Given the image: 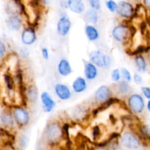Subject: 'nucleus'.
Instances as JSON below:
<instances>
[{"mask_svg": "<svg viewBox=\"0 0 150 150\" xmlns=\"http://www.w3.org/2000/svg\"><path fill=\"white\" fill-rule=\"evenodd\" d=\"M84 20L89 24H96L99 21V14L98 10L93 8L88 9L85 13Z\"/></svg>", "mask_w": 150, "mask_h": 150, "instance_id": "5701e85b", "label": "nucleus"}, {"mask_svg": "<svg viewBox=\"0 0 150 150\" xmlns=\"http://www.w3.org/2000/svg\"><path fill=\"white\" fill-rule=\"evenodd\" d=\"M146 106H147L148 111H149V112L150 113V100H149V101H148L147 105H146Z\"/></svg>", "mask_w": 150, "mask_h": 150, "instance_id": "e433bc0d", "label": "nucleus"}, {"mask_svg": "<svg viewBox=\"0 0 150 150\" xmlns=\"http://www.w3.org/2000/svg\"><path fill=\"white\" fill-rule=\"evenodd\" d=\"M142 92L144 96L146 98V99L150 100V88L148 86H142Z\"/></svg>", "mask_w": 150, "mask_h": 150, "instance_id": "c85d7f7f", "label": "nucleus"}, {"mask_svg": "<svg viewBox=\"0 0 150 150\" xmlns=\"http://www.w3.org/2000/svg\"><path fill=\"white\" fill-rule=\"evenodd\" d=\"M0 122H1V119H0Z\"/></svg>", "mask_w": 150, "mask_h": 150, "instance_id": "58836bf2", "label": "nucleus"}, {"mask_svg": "<svg viewBox=\"0 0 150 150\" xmlns=\"http://www.w3.org/2000/svg\"><path fill=\"white\" fill-rule=\"evenodd\" d=\"M89 59L92 63L99 68L108 70L111 65V59L108 55L100 51H92L89 54Z\"/></svg>", "mask_w": 150, "mask_h": 150, "instance_id": "20e7f679", "label": "nucleus"}, {"mask_svg": "<svg viewBox=\"0 0 150 150\" xmlns=\"http://www.w3.org/2000/svg\"><path fill=\"white\" fill-rule=\"evenodd\" d=\"M98 67L90 61L83 60V73L86 80L92 81L97 79L98 76Z\"/></svg>", "mask_w": 150, "mask_h": 150, "instance_id": "4468645a", "label": "nucleus"}, {"mask_svg": "<svg viewBox=\"0 0 150 150\" xmlns=\"http://www.w3.org/2000/svg\"><path fill=\"white\" fill-rule=\"evenodd\" d=\"M20 54H21V57L23 59H26L28 58L29 55V50L27 49L26 48L23 47V48H21L20 50Z\"/></svg>", "mask_w": 150, "mask_h": 150, "instance_id": "2f4dec72", "label": "nucleus"}, {"mask_svg": "<svg viewBox=\"0 0 150 150\" xmlns=\"http://www.w3.org/2000/svg\"><path fill=\"white\" fill-rule=\"evenodd\" d=\"M24 95L26 100L32 103H35L39 98V92L35 85L30 84L26 87Z\"/></svg>", "mask_w": 150, "mask_h": 150, "instance_id": "6ab92c4d", "label": "nucleus"}, {"mask_svg": "<svg viewBox=\"0 0 150 150\" xmlns=\"http://www.w3.org/2000/svg\"><path fill=\"white\" fill-rule=\"evenodd\" d=\"M42 108L45 113H51L55 108L57 103L48 92H42L40 95Z\"/></svg>", "mask_w": 150, "mask_h": 150, "instance_id": "f8f14e48", "label": "nucleus"}, {"mask_svg": "<svg viewBox=\"0 0 150 150\" xmlns=\"http://www.w3.org/2000/svg\"><path fill=\"white\" fill-rule=\"evenodd\" d=\"M54 92L59 100L63 101L68 100L72 97V92L68 86L64 83H57L54 85Z\"/></svg>", "mask_w": 150, "mask_h": 150, "instance_id": "9b49d317", "label": "nucleus"}, {"mask_svg": "<svg viewBox=\"0 0 150 150\" xmlns=\"http://www.w3.org/2000/svg\"><path fill=\"white\" fill-rule=\"evenodd\" d=\"M146 61H147L148 65L150 67V49L149 50V51H148L147 54H146Z\"/></svg>", "mask_w": 150, "mask_h": 150, "instance_id": "c9c22d12", "label": "nucleus"}, {"mask_svg": "<svg viewBox=\"0 0 150 150\" xmlns=\"http://www.w3.org/2000/svg\"><path fill=\"white\" fill-rule=\"evenodd\" d=\"M143 4L144 8L150 12V0H143Z\"/></svg>", "mask_w": 150, "mask_h": 150, "instance_id": "473e14b6", "label": "nucleus"}, {"mask_svg": "<svg viewBox=\"0 0 150 150\" xmlns=\"http://www.w3.org/2000/svg\"><path fill=\"white\" fill-rule=\"evenodd\" d=\"M127 106L131 112L136 115L142 114L145 109V102L143 97L137 93H132L127 98Z\"/></svg>", "mask_w": 150, "mask_h": 150, "instance_id": "39448f33", "label": "nucleus"}, {"mask_svg": "<svg viewBox=\"0 0 150 150\" xmlns=\"http://www.w3.org/2000/svg\"><path fill=\"white\" fill-rule=\"evenodd\" d=\"M120 73H121V76L124 80L127 81H128L129 83L131 82L132 79H133V78H132L130 72L129 71L127 68H125V67H122V68H121V70H120Z\"/></svg>", "mask_w": 150, "mask_h": 150, "instance_id": "b1692460", "label": "nucleus"}, {"mask_svg": "<svg viewBox=\"0 0 150 150\" xmlns=\"http://www.w3.org/2000/svg\"><path fill=\"white\" fill-rule=\"evenodd\" d=\"M89 6L91 8H93L95 10H101V1L100 0H87Z\"/></svg>", "mask_w": 150, "mask_h": 150, "instance_id": "bb28decb", "label": "nucleus"}, {"mask_svg": "<svg viewBox=\"0 0 150 150\" xmlns=\"http://www.w3.org/2000/svg\"><path fill=\"white\" fill-rule=\"evenodd\" d=\"M134 63L137 71L139 73H144L147 70V61H146V57H144L142 54H137L134 57Z\"/></svg>", "mask_w": 150, "mask_h": 150, "instance_id": "4be33fe9", "label": "nucleus"}, {"mask_svg": "<svg viewBox=\"0 0 150 150\" xmlns=\"http://www.w3.org/2000/svg\"><path fill=\"white\" fill-rule=\"evenodd\" d=\"M117 14L123 19H130L133 16L135 9L131 3L126 1H120L117 3Z\"/></svg>", "mask_w": 150, "mask_h": 150, "instance_id": "6e6552de", "label": "nucleus"}, {"mask_svg": "<svg viewBox=\"0 0 150 150\" xmlns=\"http://www.w3.org/2000/svg\"><path fill=\"white\" fill-rule=\"evenodd\" d=\"M38 39L36 29L33 26L23 28L21 35V40L24 45H31L35 43Z\"/></svg>", "mask_w": 150, "mask_h": 150, "instance_id": "1a4fd4ad", "label": "nucleus"}, {"mask_svg": "<svg viewBox=\"0 0 150 150\" xmlns=\"http://www.w3.org/2000/svg\"><path fill=\"white\" fill-rule=\"evenodd\" d=\"M112 94L113 91L109 86L102 85L98 87L95 92L94 95V101L97 105H102L112 98Z\"/></svg>", "mask_w": 150, "mask_h": 150, "instance_id": "0eeeda50", "label": "nucleus"}, {"mask_svg": "<svg viewBox=\"0 0 150 150\" xmlns=\"http://www.w3.org/2000/svg\"><path fill=\"white\" fill-rule=\"evenodd\" d=\"M6 23L8 29L13 32H18L23 26V20L20 14L9 15Z\"/></svg>", "mask_w": 150, "mask_h": 150, "instance_id": "ddd939ff", "label": "nucleus"}, {"mask_svg": "<svg viewBox=\"0 0 150 150\" xmlns=\"http://www.w3.org/2000/svg\"><path fill=\"white\" fill-rule=\"evenodd\" d=\"M122 144L128 149H136L140 146V141L137 136L132 132H125L121 137Z\"/></svg>", "mask_w": 150, "mask_h": 150, "instance_id": "9d476101", "label": "nucleus"}, {"mask_svg": "<svg viewBox=\"0 0 150 150\" xmlns=\"http://www.w3.org/2000/svg\"><path fill=\"white\" fill-rule=\"evenodd\" d=\"M122 79L121 73H120V70L119 68H116L112 70L111 72V79L114 82L117 83L120 81Z\"/></svg>", "mask_w": 150, "mask_h": 150, "instance_id": "a878e982", "label": "nucleus"}, {"mask_svg": "<svg viewBox=\"0 0 150 150\" xmlns=\"http://www.w3.org/2000/svg\"><path fill=\"white\" fill-rule=\"evenodd\" d=\"M41 54H42V58L45 60H48L49 59V51L47 48L43 47L41 49Z\"/></svg>", "mask_w": 150, "mask_h": 150, "instance_id": "7c9ffc66", "label": "nucleus"}, {"mask_svg": "<svg viewBox=\"0 0 150 150\" xmlns=\"http://www.w3.org/2000/svg\"><path fill=\"white\" fill-rule=\"evenodd\" d=\"M131 27L127 23H120L113 28L111 36L119 43L125 45L131 40L133 35Z\"/></svg>", "mask_w": 150, "mask_h": 150, "instance_id": "f03ea898", "label": "nucleus"}, {"mask_svg": "<svg viewBox=\"0 0 150 150\" xmlns=\"http://www.w3.org/2000/svg\"><path fill=\"white\" fill-rule=\"evenodd\" d=\"M45 135L48 143L55 144L59 142L65 136L64 127H62L57 121L50 122L45 127Z\"/></svg>", "mask_w": 150, "mask_h": 150, "instance_id": "f257e3e1", "label": "nucleus"}, {"mask_svg": "<svg viewBox=\"0 0 150 150\" xmlns=\"http://www.w3.org/2000/svg\"><path fill=\"white\" fill-rule=\"evenodd\" d=\"M12 114L14 117L16 125L20 128L26 127L30 122L29 111L23 105H14L12 108Z\"/></svg>", "mask_w": 150, "mask_h": 150, "instance_id": "7ed1b4c3", "label": "nucleus"}, {"mask_svg": "<svg viewBox=\"0 0 150 150\" xmlns=\"http://www.w3.org/2000/svg\"><path fill=\"white\" fill-rule=\"evenodd\" d=\"M0 119H1V124L3 125L5 128L12 129L14 127L16 122H15L14 117H13V114H12L11 110L4 109L1 112L0 115Z\"/></svg>", "mask_w": 150, "mask_h": 150, "instance_id": "2eb2a0df", "label": "nucleus"}, {"mask_svg": "<svg viewBox=\"0 0 150 150\" xmlns=\"http://www.w3.org/2000/svg\"><path fill=\"white\" fill-rule=\"evenodd\" d=\"M73 91L76 94H80L86 91L87 89V83L85 78L79 76L73 81L72 83Z\"/></svg>", "mask_w": 150, "mask_h": 150, "instance_id": "aec40b11", "label": "nucleus"}, {"mask_svg": "<svg viewBox=\"0 0 150 150\" xmlns=\"http://www.w3.org/2000/svg\"><path fill=\"white\" fill-rule=\"evenodd\" d=\"M116 90L117 93L122 97H127L132 94L133 89L130 86L128 81L124 80H120V81L116 83Z\"/></svg>", "mask_w": 150, "mask_h": 150, "instance_id": "f3484780", "label": "nucleus"}, {"mask_svg": "<svg viewBox=\"0 0 150 150\" xmlns=\"http://www.w3.org/2000/svg\"><path fill=\"white\" fill-rule=\"evenodd\" d=\"M61 6L64 8H67V0H62Z\"/></svg>", "mask_w": 150, "mask_h": 150, "instance_id": "72a5a7b5", "label": "nucleus"}, {"mask_svg": "<svg viewBox=\"0 0 150 150\" xmlns=\"http://www.w3.org/2000/svg\"><path fill=\"white\" fill-rule=\"evenodd\" d=\"M98 150H108V149H105V148H104V147H100Z\"/></svg>", "mask_w": 150, "mask_h": 150, "instance_id": "4c0bfd02", "label": "nucleus"}, {"mask_svg": "<svg viewBox=\"0 0 150 150\" xmlns=\"http://www.w3.org/2000/svg\"><path fill=\"white\" fill-rule=\"evenodd\" d=\"M133 81H134V82L136 84L140 85L143 83V78L139 73H135L133 75Z\"/></svg>", "mask_w": 150, "mask_h": 150, "instance_id": "c756f323", "label": "nucleus"}, {"mask_svg": "<svg viewBox=\"0 0 150 150\" xmlns=\"http://www.w3.org/2000/svg\"><path fill=\"white\" fill-rule=\"evenodd\" d=\"M57 70L60 76L67 77L73 73V67L68 60L66 59H62L58 63Z\"/></svg>", "mask_w": 150, "mask_h": 150, "instance_id": "dca6fc26", "label": "nucleus"}, {"mask_svg": "<svg viewBox=\"0 0 150 150\" xmlns=\"http://www.w3.org/2000/svg\"><path fill=\"white\" fill-rule=\"evenodd\" d=\"M105 6L111 13H116L117 8V3L114 0H107L105 1Z\"/></svg>", "mask_w": 150, "mask_h": 150, "instance_id": "393cba45", "label": "nucleus"}, {"mask_svg": "<svg viewBox=\"0 0 150 150\" xmlns=\"http://www.w3.org/2000/svg\"><path fill=\"white\" fill-rule=\"evenodd\" d=\"M6 53H7V48L5 44L0 39V59H2L5 57Z\"/></svg>", "mask_w": 150, "mask_h": 150, "instance_id": "cd10ccee", "label": "nucleus"}, {"mask_svg": "<svg viewBox=\"0 0 150 150\" xmlns=\"http://www.w3.org/2000/svg\"><path fill=\"white\" fill-rule=\"evenodd\" d=\"M67 8L76 14L84 13L86 6L83 0H67Z\"/></svg>", "mask_w": 150, "mask_h": 150, "instance_id": "a211bd4d", "label": "nucleus"}, {"mask_svg": "<svg viewBox=\"0 0 150 150\" xmlns=\"http://www.w3.org/2000/svg\"><path fill=\"white\" fill-rule=\"evenodd\" d=\"M85 35L90 42H95L100 38L99 31L92 24H86L84 27Z\"/></svg>", "mask_w": 150, "mask_h": 150, "instance_id": "412c9836", "label": "nucleus"}, {"mask_svg": "<svg viewBox=\"0 0 150 150\" xmlns=\"http://www.w3.org/2000/svg\"><path fill=\"white\" fill-rule=\"evenodd\" d=\"M72 23L66 12L61 13L57 24V32L59 36L66 37L70 32Z\"/></svg>", "mask_w": 150, "mask_h": 150, "instance_id": "423d86ee", "label": "nucleus"}, {"mask_svg": "<svg viewBox=\"0 0 150 150\" xmlns=\"http://www.w3.org/2000/svg\"><path fill=\"white\" fill-rule=\"evenodd\" d=\"M41 1H42V4H43L44 5H49V4L52 2L53 0H41Z\"/></svg>", "mask_w": 150, "mask_h": 150, "instance_id": "f704fd0d", "label": "nucleus"}]
</instances>
